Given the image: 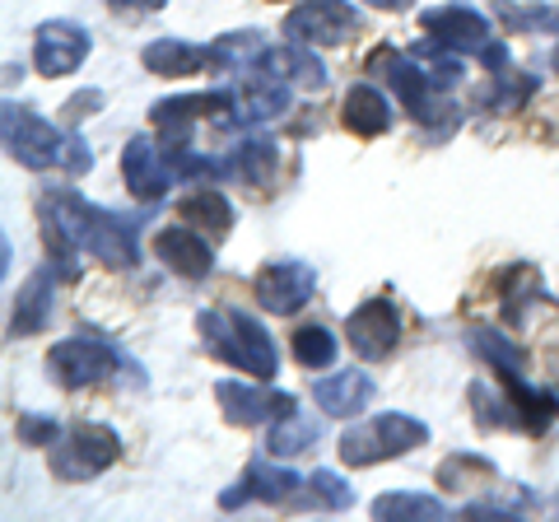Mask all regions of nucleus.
Wrapping results in <instances>:
<instances>
[{"mask_svg":"<svg viewBox=\"0 0 559 522\" xmlns=\"http://www.w3.org/2000/svg\"><path fill=\"white\" fill-rule=\"evenodd\" d=\"M38 215H43L51 266H61V281H75L80 275L75 252H94L103 266H117V271L140 261V242H135L140 220L98 211V205L80 201L70 187H47L38 197Z\"/></svg>","mask_w":559,"mask_h":522,"instance_id":"obj_1","label":"nucleus"},{"mask_svg":"<svg viewBox=\"0 0 559 522\" xmlns=\"http://www.w3.org/2000/svg\"><path fill=\"white\" fill-rule=\"evenodd\" d=\"M197 327H201L205 351L215 359L234 364V369H242L257 382L275 378V369H280L275 341H271V332L257 318H248V312H238V308H210V312H201V318H197Z\"/></svg>","mask_w":559,"mask_h":522,"instance_id":"obj_2","label":"nucleus"},{"mask_svg":"<svg viewBox=\"0 0 559 522\" xmlns=\"http://www.w3.org/2000/svg\"><path fill=\"white\" fill-rule=\"evenodd\" d=\"M369 71L392 84L396 103L411 108V117L419 121V127H448V121H457V103L448 98V90H439V84L425 75V66H419L411 51L378 47L369 57Z\"/></svg>","mask_w":559,"mask_h":522,"instance_id":"obj_3","label":"nucleus"},{"mask_svg":"<svg viewBox=\"0 0 559 522\" xmlns=\"http://www.w3.org/2000/svg\"><path fill=\"white\" fill-rule=\"evenodd\" d=\"M419 443H429V425H419L415 415L388 411L369 425H355V429L341 434V462L345 466H373V462L401 458V452H411Z\"/></svg>","mask_w":559,"mask_h":522,"instance_id":"obj_4","label":"nucleus"},{"mask_svg":"<svg viewBox=\"0 0 559 522\" xmlns=\"http://www.w3.org/2000/svg\"><path fill=\"white\" fill-rule=\"evenodd\" d=\"M5 150L10 159H20L24 168L43 173V168H66V154H70V135H61L51 121H43L38 112L20 108V103H5Z\"/></svg>","mask_w":559,"mask_h":522,"instance_id":"obj_5","label":"nucleus"},{"mask_svg":"<svg viewBox=\"0 0 559 522\" xmlns=\"http://www.w3.org/2000/svg\"><path fill=\"white\" fill-rule=\"evenodd\" d=\"M121 458V439L108 425H80L51 443V472L61 481H90Z\"/></svg>","mask_w":559,"mask_h":522,"instance_id":"obj_6","label":"nucleus"},{"mask_svg":"<svg viewBox=\"0 0 559 522\" xmlns=\"http://www.w3.org/2000/svg\"><path fill=\"white\" fill-rule=\"evenodd\" d=\"M364 28V14L349 0H304L285 14V38L308 47H341Z\"/></svg>","mask_w":559,"mask_h":522,"instance_id":"obj_7","label":"nucleus"},{"mask_svg":"<svg viewBox=\"0 0 559 522\" xmlns=\"http://www.w3.org/2000/svg\"><path fill=\"white\" fill-rule=\"evenodd\" d=\"M252 294L257 304L266 312H280V318H289V312H299L312 294H318V271L308 266V261H294V257H280L271 266L257 271L252 281Z\"/></svg>","mask_w":559,"mask_h":522,"instance_id":"obj_8","label":"nucleus"},{"mask_svg":"<svg viewBox=\"0 0 559 522\" xmlns=\"http://www.w3.org/2000/svg\"><path fill=\"white\" fill-rule=\"evenodd\" d=\"M47 364L61 388H94L117 369V351L98 336H70L47 355Z\"/></svg>","mask_w":559,"mask_h":522,"instance_id":"obj_9","label":"nucleus"},{"mask_svg":"<svg viewBox=\"0 0 559 522\" xmlns=\"http://www.w3.org/2000/svg\"><path fill=\"white\" fill-rule=\"evenodd\" d=\"M345 336H349V351H355L359 359H388L396 351V341H401V312L392 299H369V304H359L355 312L345 318Z\"/></svg>","mask_w":559,"mask_h":522,"instance_id":"obj_10","label":"nucleus"},{"mask_svg":"<svg viewBox=\"0 0 559 522\" xmlns=\"http://www.w3.org/2000/svg\"><path fill=\"white\" fill-rule=\"evenodd\" d=\"M215 402H219V411H224V420L242 425V429L294 415V396H289V392H266V388H252V382H234V378L215 382Z\"/></svg>","mask_w":559,"mask_h":522,"instance_id":"obj_11","label":"nucleus"},{"mask_svg":"<svg viewBox=\"0 0 559 522\" xmlns=\"http://www.w3.org/2000/svg\"><path fill=\"white\" fill-rule=\"evenodd\" d=\"M121 173H127V187L140 201H159L168 197V187H178V168H173L168 150L154 145L150 135H131L127 150H121Z\"/></svg>","mask_w":559,"mask_h":522,"instance_id":"obj_12","label":"nucleus"},{"mask_svg":"<svg viewBox=\"0 0 559 522\" xmlns=\"http://www.w3.org/2000/svg\"><path fill=\"white\" fill-rule=\"evenodd\" d=\"M419 28H425L439 47H448V51H471V57H480V51L495 43V38H489L485 14L471 10V5H433V10L419 14Z\"/></svg>","mask_w":559,"mask_h":522,"instance_id":"obj_13","label":"nucleus"},{"mask_svg":"<svg viewBox=\"0 0 559 522\" xmlns=\"http://www.w3.org/2000/svg\"><path fill=\"white\" fill-rule=\"evenodd\" d=\"M84 57H90V33H84L80 24H70V20H47L38 28V38H33V66L51 80L80 71Z\"/></svg>","mask_w":559,"mask_h":522,"instance_id":"obj_14","label":"nucleus"},{"mask_svg":"<svg viewBox=\"0 0 559 522\" xmlns=\"http://www.w3.org/2000/svg\"><path fill=\"white\" fill-rule=\"evenodd\" d=\"M299 490H304V476H294L289 466L252 462L234 490L219 495V509H238V503H289Z\"/></svg>","mask_w":559,"mask_h":522,"instance_id":"obj_15","label":"nucleus"},{"mask_svg":"<svg viewBox=\"0 0 559 522\" xmlns=\"http://www.w3.org/2000/svg\"><path fill=\"white\" fill-rule=\"evenodd\" d=\"M289 112V84L280 75H248L242 80V94L234 98V121L242 127H266V121Z\"/></svg>","mask_w":559,"mask_h":522,"instance_id":"obj_16","label":"nucleus"},{"mask_svg":"<svg viewBox=\"0 0 559 522\" xmlns=\"http://www.w3.org/2000/svg\"><path fill=\"white\" fill-rule=\"evenodd\" d=\"M51 308H57V266H43V271L28 275L20 299H14L10 332L14 336H38L47 327V318H51Z\"/></svg>","mask_w":559,"mask_h":522,"instance_id":"obj_17","label":"nucleus"},{"mask_svg":"<svg viewBox=\"0 0 559 522\" xmlns=\"http://www.w3.org/2000/svg\"><path fill=\"white\" fill-rule=\"evenodd\" d=\"M154 252H159V261L168 271L187 275V281H201V275L215 271V252H210V242L197 229H182V224H173V229H164L159 238H154Z\"/></svg>","mask_w":559,"mask_h":522,"instance_id":"obj_18","label":"nucleus"},{"mask_svg":"<svg viewBox=\"0 0 559 522\" xmlns=\"http://www.w3.org/2000/svg\"><path fill=\"white\" fill-rule=\"evenodd\" d=\"M261 66H266L271 75H280L285 84H294V90H326V66L318 61V51H312L308 43H289V47H275L261 57Z\"/></svg>","mask_w":559,"mask_h":522,"instance_id":"obj_19","label":"nucleus"},{"mask_svg":"<svg viewBox=\"0 0 559 522\" xmlns=\"http://www.w3.org/2000/svg\"><path fill=\"white\" fill-rule=\"evenodd\" d=\"M369 402H373V382H369V373H359V369H341V373H331V378L318 382V406L326 415H336V420L359 415Z\"/></svg>","mask_w":559,"mask_h":522,"instance_id":"obj_20","label":"nucleus"},{"mask_svg":"<svg viewBox=\"0 0 559 522\" xmlns=\"http://www.w3.org/2000/svg\"><path fill=\"white\" fill-rule=\"evenodd\" d=\"M503 382H509V406H513V425H518V429L546 434V429L559 420V396L532 388L527 373H522V378H503Z\"/></svg>","mask_w":559,"mask_h":522,"instance_id":"obj_21","label":"nucleus"},{"mask_svg":"<svg viewBox=\"0 0 559 522\" xmlns=\"http://www.w3.org/2000/svg\"><path fill=\"white\" fill-rule=\"evenodd\" d=\"M140 61H145L150 75L182 80V75H197L201 66H210V51L197 47V43H182V38H159V43H150L145 51H140Z\"/></svg>","mask_w":559,"mask_h":522,"instance_id":"obj_22","label":"nucleus"},{"mask_svg":"<svg viewBox=\"0 0 559 522\" xmlns=\"http://www.w3.org/2000/svg\"><path fill=\"white\" fill-rule=\"evenodd\" d=\"M341 121L355 135H382L392 127V103H388V94H378L373 84H355V90L345 94Z\"/></svg>","mask_w":559,"mask_h":522,"instance_id":"obj_23","label":"nucleus"},{"mask_svg":"<svg viewBox=\"0 0 559 522\" xmlns=\"http://www.w3.org/2000/svg\"><path fill=\"white\" fill-rule=\"evenodd\" d=\"M466 345L489 364V369H499V378H522V373H527V359H522V351L503 332H495V327H471Z\"/></svg>","mask_w":559,"mask_h":522,"instance_id":"obj_24","label":"nucleus"},{"mask_svg":"<svg viewBox=\"0 0 559 522\" xmlns=\"http://www.w3.org/2000/svg\"><path fill=\"white\" fill-rule=\"evenodd\" d=\"M373 518H396V522H429L448 518V503L439 495H415V490H392L373 499Z\"/></svg>","mask_w":559,"mask_h":522,"instance_id":"obj_25","label":"nucleus"},{"mask_svg":"<svg viewBox=\"0 0 559 522\" xmlns=\"http://www.w3.org/2000/svg\"><path fill=\"white\" fill-rule=\"evenodd\" d=\"M182 220H191V229H210V234H229V224H234V205L219 197L215 187H201V191H191V197L178 205Z\"/></svg>","mask_w":559,"mask_h":522,"instance_id":"obj_26","label":"nucleus"},{"mask_svg":"<svg viewBox=\"0 0 559 522\" xmlns=\"http://www.w3.org/2000/svg\"><path fill=\"white\" fill-rule=\"evenodd\" d=\"M205 51H210L215 71H248L252 57H266V43H261L257 28H248V33H224V38H215Z\"/></svg>","mask_w":559,"mask_h":522,"instance_id":"obj_27","label":"nucleus"},{"mask_svg":"<svg viewBox=\"0 0 559 522\" xmlns=\"http://www.w3.org/2000/svg\"><path fill=\"white\" fill-rule=\"evenodd\" d=\"M322 439V420L318 415H285V420H275V429H271V439H266V448L275 452V458H294V452H304V448H312Z\"/></svg>","mask_w":559,"mask_h":522,"instance_id":"obj_28","label":"nucleus"},{"mask_svg":"<svg viewBox=\"0 0 559 522\" xmlns=\"http://www.w3.org/2000/svg\"><path fill=\"white\" fill-rule=\"evenodd\" d=\"M289 503H299V509H349V503H355V490H349V485L336 476V472H312L308 481H304V490L294 495Z\"/></svg>","mask_w":559,"mask_h":522,"instance_id":"obj_29","label":"nucleus"},{"mask_svg":"<svg viewBox=\"0 0 559 522\" xmlns=\"http://www.w3.org/2000/svg\"><path fill=\"white\" fill-rule=\"evenodd\" d=\"M229 168L238 173L242 182H252V187H266V182H275V168H280V150H275L271 141H242V145L234 150Z\"/></svg>","mask_w":559,"mask_h":522,"instance_id":"obj_30","label":"nucleus"},{"mask_svg":"<svg viewBox=\"0 0 559 522\" xmlns=\"http://www.w3.org/2000/svg\"><path fill=\"white\" fill-rule=\"evenodd\" d=\"M532 94H536V75H522V71H509V66H503V71H495V84L485 90L480 103L485 108H499V112H518Z\"/></svg>","mask_w":559,"mask_h":522,"instance_id":"obj_31","label":"nucleus"},{"mask_svg":"<svg viewBox=\"0 0 559 522\" xmlns=\"http://www.w3.org/2000/svg\"><path fill=\"white\" fill-rule=\"evenodd\" d=\"M294 359H299L304 369H326V364L336 359V336H331L322 322L299 327V332H294Z\"/></svg>","mask_w":559,"mask_h":522,"instance_id":"obj_32","label":"nucleus"},{"mask_svg":"<svg viewBox=\"0 0 559 522\" xmlns=\"http://www.w3.org/2000/svg\"><path fill=\"white\" fill-rule=\"evenodd\" d=\"M476 476L499 481L495 462L476 458V452H452V458L439 466V485H443V490H466V485H476Z\"/></svg>","mask_w":559,"mask_h":522,"instance_id":"obj_33","label":"nucleus"},{"mask_svg":"<svg viewBox=\"0 0 559 522\" xmlns=\"http://www.w3.org/2000/svg\"><path fill=\"white\" fill-rule=\"evenodd\" d=\"M503 318L509 322H522L527 318V304L532 299H540V275L532 271V266H513L509 275H503Z\"/></svg>","mask_w":559,"mask_h":522,"instance_id":"obj_34","label":"nucleus"},{"mask_svg":"<svg viewBox=\"0 0 559 522\" xmlns=\"http://www.w3.org/2000/svg\"><path fill=\"white\" fill-rule=\"evenodd\" d=\"M499 20L509 28H518V33H536V28L559 33V10L555 5H503L499 0Z\"/></svg>","mask_w":559,"mask_h":522,"instance_id":"obj_35","label":"nucleus"},{"mask_svg":"<svg viewBox=\"0 0 559 522\" xmlns=\"http://www.w3.org/2000/svg\"><path fill=\"white\" fill-rule=\"evenodd\" d=\"M471 402H476V420L480 425H513V406H509V396H495L485 388V382H476V388H471Z\"/></svg>","mask_w":559,"mask_h":522,"instance_id":"obj_36","label":"nucleus"},{"mask_svg":"<svg viewBox=\"0 0 559 522\" xmlns=\"http://www.w3.org/2000/svg\"><path fill=\"white\" fill-rule=\"evenodd\" d=\"M14 434H20V443H57V439H61V425L51 420V415L24 411L20 425H14Z\"/></svg>","mask_w":559,"mask_h":522,"instance_id":"obj_37","label":"nucleus"},{"mask_svg":"<svg viewBox=\"0 0 559 522\" xmlns=\"http://www.w3.org/2000/svg\"><path fill=\"white\" fill-rule=\"evenodd\" d=\"M98 108H103V94L98 90H84V94H75V98L66 103V121H84V117L98 112Z\"/></svg>","mask_w":559,"mask_h":522,"instance_id":"obj_38","label":"nucleus"},{"mask_svg":"<svg viewBox=\"0 0 559 522\" xmlns=\"http://www.w3.org/2000/svg\"><path fill=\"white\" fill-rule=\"evenodd\" d=\"M94 164V154H90V145L80 141V135H70V154H66V173H84Z\"/></svg>","mask_w":559,"mask_h":522,"instance_id":"obj_39","label":"nucleus"},{"mask_svg":"<svg viewBox=\"0 0 559 522\" xmlns=\"http://www.w3.org/2000/svg\"><path fill=\"white\" fill-rule=\"evenodd\" d=\"M112 10H164L168 0H108Z\"/></svg>","mask_w":559,"mask_h":522,"instance_id":"obj_40","label":"nucleus"},{"mask_svg":"<svg viewBox=\"0 0 559 522\" xmlns=\"http://www.w3.org/2000/svg\"><path fill=\"white\" fill-rule=\"evenodd\" d=\"M369 5H373V10H411L415 0H369Z\"/></svg>","mask_w":559,"mask_h":522,"instance_id":"obj_41","label":"nucleus"},{"mask_svg":"<svg viewBox=\"0 0 559 522\" xmlns=\"http://www.w3.org/2000/svg\"><path fill=\"white\" fill-rule=\"evenodd\" d=\"M555 71H559V47H555Z\"/></svg>","mask_w":559,"mask_h":522,"instance_id":"obj_42","label":"nucleus"}]
</instances>
